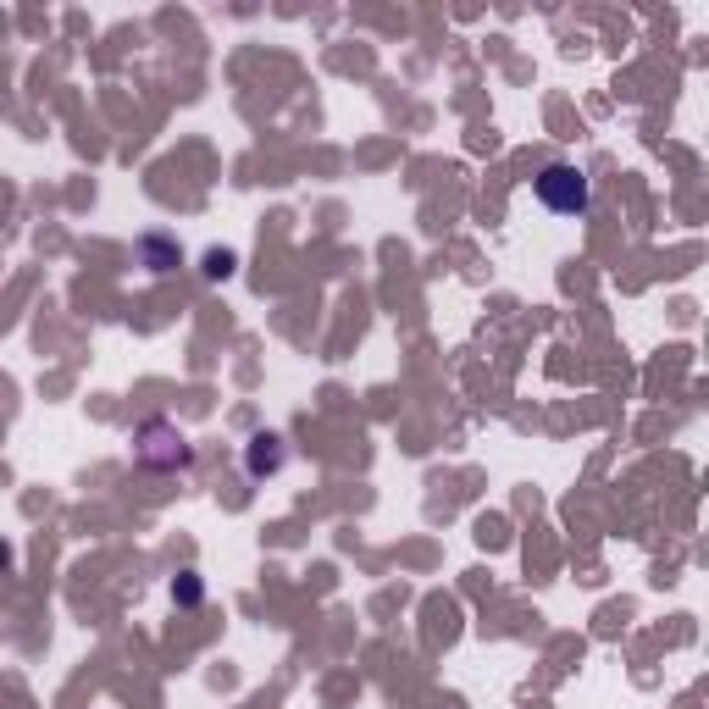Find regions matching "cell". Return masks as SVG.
Listing matches in <instances>:
<instances>
[{"instance_id":"6da1fadb","label":"cell","mask_w":709,"mask_h":709,"mask_svg":"<svg viewBox=\"0 0 709 709\" xmlns=\"http://www.w3.org/2000/svg\"><path fill=\"white\" fill-rule=\"evenodd\" d=\"M133 460L139 466H150V471H183L194 460V449H189V438L172 427V421H145L139 433H133Z\"/></svg>"},{"instance_id":"7a4b0ae2","label":"cell","mask_w":709,"mask_h":709,"mask_svg":"<svg viewBox=\"0 0 709 709\" xmlns=\"http://www.w3.org/2000/svg\"><path fill=\"white\" fill-rule=\"evenodd\" d=\"M588 172L571 167V161H549V167L538 172V200L549 205V211H560V217H582L588 211Z\"/></svg>"},{"instance_id":"3957f363","label":"cell","mask_w":709,"mask_h":709,"mask_svg":"<svg viewBox=\"0 0 709 709\" xmlns=\"http://www.w3.org/2000/svg\"><path fill=\"white\" fill-rule=\"evenodd\" d=\"M244 466H250V477H272V471H283V438H277V433H255Z\"/></svg>"},{"instance_id":"277c9868","label":"cell","mask_w":709,"mask_h":709,"mask_svg":"<svg viewBox=\"0 0 709 709\" xmlns=\"http://www.w3.org/2000/svg\"><path fill=\"white\" fill-rule=\"evenodd\" d=\"M139 250L150 255V272H172V266H178V250H172L167 239H156V233H150V239L139 244Z\"/></svg>"},{"instance_id":"5b68a950","label":"cell","mask_w":709,"mask_h":709,"mask_svg":"<svg viewBox=\"0 0 709 709\" xmlns=\"http://www.w3.org/2000/svg\"><path fill=\"white\" fill-rule=\"evenodd\" d=\"M205 277H233V250H211V255H205Z\"/></svg>"},{"instance_id":"8992f818","label":"cell","mask_w":709,"mask_h":709,"mask_svg":"<svg viewBox=\"0 0 709 709\" xmlns=\"http://www.w3.org/2000/svg\"><path fill=\"white\" fill-rule=\"evenodd\" d=\"M172 593H178L183 604H200V582H194V577H183V582H178V588H172Z\"/></svg>"},{"instance_id":"52a82bcc","label":"cell","mask_w":709,"mask_h":709,"mask_svg":"<svg viewBox=\"0 0 709 709\" xmlns=\"http://www.w3.org/2000/svg\"><path fill=\"white\" fill-rule=\"evenodd\" d=\"M0 565H12V549H6V543H0Z\"/></svg>"}]
</instances>
